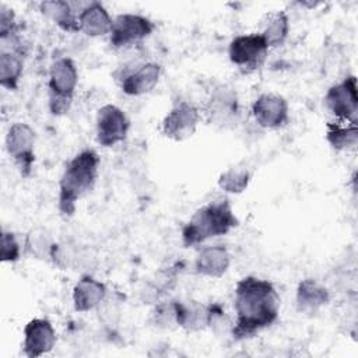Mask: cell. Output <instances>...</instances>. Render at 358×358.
<instances>
[{"instance_id":"cell-29","label":"cell","mask_w":358,"mask_h":358,"mask_svg":"<svg viewBox=\"0 0 358 358\" xmlns=\"http://www.w3.org/2000/svg\"><path fill=\"white\" fill-rule=\"evenodd\" d=\"M50 262L60 270H66L74 262V252L70 249L69 245H62L55 242L52 255H50Z\"/></svg>"},{"instance_id":"cell-2","label":"cell","mask_w":358,"mask_h":358,"mask_svg":"<svg viewBox=\"0 0 358 358\" xmlns=\"http://www.w3.org/2000/svg\"><path fill=\"white\" fill-rule=\"evenodd\" d=\"M101 158L92 148H84L66 162L59 180L57 208L63 217H71L77 201L88 194L98 178Z\"/></svg>"},{"instance_id":"cell-21","label":"cell","mask_w":358,"mask_h":358,"mask_svg":"<svg viewBox=\"0 0 358 358\" xmlns=\"http://www.w3.org/2000/svg\"><path fill=\"white\" fill-rule=\"evenodd\" d=\"M25 49H0V85L8 91L18 88L24 71Z\"/></svg>"},{"instance_id":"cell-23","label":"cell","mask_w":358,"mask_h":358,"mask_svg":"<svg viewBox=\"0 0 358 358\" xmlns=\"http://www.w3.org/2000/svg\"><path fill=\"white\" fill-rule=\"evenodd\" d=\"M270 48L281 46L289 34V18L285 11H275L267 17L262 32H259Z\"/></svg>"},{"instance_id":"cell-17","label":"cell","mask_w":358,"mask_h":358,"mask_svg":"<svg viewBox=\"0 0 358 358\" xmlns=\"http://www.w3.org/2000/svg\"><path fill=\"white\" fill-rule=\"evenodd\" d=\"M113 18L99 1L85 3L78 14V32L90 38L103 36L110 34Z\"/></svg>"},{"instance_id":"cell-18","label":"cell","mask_w":358,"mask_h":358,"mask_svg":"<svg viewBox=\"0 0 358 358\" xmlns=\"http://www.w3.org/2000/svg\"><path fill=\"white\" fill-rule=\"evenodd\" d=\"M229 264L231 255L228 249L224 245H211L199 252L194 260V270L200 275L220 278L228 271Z\"/></svg>"},{"instance_id":"cell-3","label":"cell","mask_w":358,"mask_h":358,"mask_svg":"<svg viewBox=\"0 0 358 358\" xmlns=\"http://www.w3.org/2000/svg\"><path fill=\"white\" fill-rule=\"evenodd\" d=\"M239 225L228 199H218L197 208L182 228L185 248L200 245L211 238L227 235Z\"/></svg>"},{"instance_id":"cell-30","label":"cell","mask_w":358,"mask_h":358,"mask_svg":"<svg viewBox=\"0 0 358 358\" xmlns=\"http://www.w3.org/2000/svg\"><path fill=\"white\" fill-rule=\"evenodd\" d=\"M17 22L15 14L13 8H8L6 4L0 6V38L17 34Z\"/></svg>"},{"instance_id":"cell-11","label":"cell","mask_w":358,"mask_h":358,"mask_svg":"<svg viewBox=\"0 0 358 358\" xmlns=\"http://www.w3.org/2000/svg\"><path fill=\"white\" fill-rule=\"evenodd\" d=\"M161 77V66L155 62H143L129 64L119 71L120 90L130 96H140L148 94L158 84Z\"/></svg>"},{"instance_id":"cell-15","label":"cell","mask_w":358,"mask_h":358,"mask_svg":"<svg viewBox=\"0 0 358 358\" xmlns=\"http://www.w3.org/2000/svg\"><path fill=\"white\" fill-rule=\"evenodd\" d=\"M106 285L90 274H84L73 288V306L76 312H90L99 308L106 299Z\"/></svg>"},{"instance_id":"cell-12","label":"cell","mask_w":358,"mask_h":358,"mask_svg":"<svg viewBox=\"0 0 358 358\" xmlns=\"http://www.w3.org/2000/svg\"><path fill=\"white\" fill-rule=\"evenodd\" d=\"M252 115L263 129H281L289 122L288 101L280 94H260L252 103Z\"/></svg>"},{"instance_id":"cell-7","label":"cell","mask_w":358,"mask_h":358,"mask_svg":"<svg viewBox=\"0 0 358 358\" xmlns=\"http://www.w3.org/2000/svg\"><path fill=\"white\" fill-rule=\"evenodd\" d=\"M327 110L343 123H358V90L357 77L347 76L340 83L331 85L324 98Z\"/></svg>"},{"instance_id":"cell-6","label":"cell","mask_w":358,"mask_h":358,"mask_svg":"<svg viewBox=\"0 0 358 358\" xmlns=\"http://www.w3.org/2000/svg\"><path fill=\"white\" fill-rule=\"evenodd\" d=\"M268 46L260 34H245L235 36L228 46V57L242 74L259 70L267 57Z\"/></svg>"},{"instance_id":"cell-25","label":"cell","mask_w":358,"mask_h":358,"mask_svg":"<svg viewBox=\"0 0 358 358\" xmlns=\"http://www.w3.org/2000/svg\"><path fill=\"white\" fill-rule=\"evenodd\" d=\"M250 178L252 175L248 168L241 165L231 166L218 176V186L225 193L239 194L248 189Z\"/></svg>"},{"instance_id":"cell-24","label":"cell","mask_w":358,"mask_h":358,"mask_svg":"<svg viewBox=\"0 0 358 358\" xmlns=\"http://www.w3.org/2000/svg\"><path fill=\"white\" fill-rule=\"evenodd\" d=\"M53 245L55 241L52 239L50 234L42 227H35L25 235L22 249L32 259L50 260Z\"/></svg>"},{"instance_id":"cell-10","label":"cell","mask_w":358,"mask_h":358,"mask_svg":"<svg viewBox=\"0 0 358 358\" xmlns=\"http://www.w3.org/2000/svg\"><path fill=\"white\" fill-rule=\"evenodd\" d=\"M201 119L200 109L189 101H178L162 119V134L173 141L192 137Z\"/></svg>"},{"instance_id":"cell-1","label":"cell","mask_w":358,"mask_h":358,"mask_svg":"<svg viewBox=\"0 0 358 358\" xmlns=\"http://www.w3.org/2000/svg\"><path fill=\"white\" fill-rule=\"evenodd\" d=\"M280 296L271 281L246 275L234 289L235 323L231 336L236 341L255 337L259 331L271 326L280 313Z\"/></svg>"},{"instance_id":"cell-8","label":"cell","mask_w":358,"mask_h":358,"mask_svg":"<svg viewBox=\"0 0 358 358\" xmlns=\"http://www.w3.org/2000/svg\"><path fill=\"white\" fill-rule=\"evenodd\" d=\"M155 29V24L141 14L123 13L113 18L109 34V43L113 49H123L148 38Z\"/></svg>"},{"instance_id":"cell-26","label":"cell","mask_w":358,"mask_h":358,"mask_svg":"<svg viewBox=\"0 0 358 358\" xmlns=\"http://www.w3.org/2000/svg\"><path fill=\"white\" fill-rule=\"evenodd\" d=\"M151 323L158 329L178 327L176 322V305L175 301L158 302L151 310Z\"/></svg>"},{"instance_id":"cell-4","label":"cell","mask_w":358,"mask_h":358,"mask_svg":"<svg viewBox=\"0 0 358 358\" xmlns=\"http://www.w3.org/2000/svg\"><path fill=\"white\" fill-rule=\"evenodd\" d=\"M77 84L78 71L73 59L59 57L50 64L48 106L53 116H62L70 110Z\"/></svg>"},{"instance_id":"cell-14","label":"cell","mask_w":358,"mask_h":358,"mask_svg":"<svg viewBox=\"0 0 358 358\" xmlns=\"http://www.w3.org/2000/svg\"><path fill=\"white\" fill-rule=\"evenodd\" d=\"M204 112L207 115L208 122L214 124L224 127L228 123H232L238 115L236 92L225 85L217 87L211 92L204 108Z\"/></svg>"},{"instance_id":"cell-13","label":"cell","mask_w":358,"mask_h":358,"mask_svg":"<svg viewBox=\"0 0 358 358\" xmlns=\"http://www.w3.org/2000/svg\"><path fill=\"white\" fill-rule=\"evenodd\" d=\"M56 344V331L53 324L43 317L31 319L24 327L22 351L28 358H38L53 350Z\"/></svg>"},{"instance_id":"cell-19","label":"cell","mask_w":358,"mask_h":358,"mask_svg":"<svg viewBox=\"0 0 358 358\" xmlns=\"http://www.w3.org/2000/svg\"><path fill=\"white\" fill-rule=\"evenodd\" d=\"M175 305H176L178 327L189 333H196L208 327L210 303L204 305L199 301H189V302L175 301Z\"/></svg>"},{"instance_id":"cell-28","label":"cell","mask_w":358,"mask_h":358,"mask_svg":"<svg viewBox=\"0 0 358 358\" xmlns=\"http://www.w3.org/2000/svg\"><path fill=\"white\" fill-rule=\"evenodd\" d=\"M232 326L234 323L229 322V319L227 317L225 312H224V308L214 302V303H210V319H208V327L214 331H225L228 330L231 333L232 330Z\"/></svg>"},{"instance_id":"cell-16","label":"cell","mask_w":358,"mask_h":358,"mask_svg":"<svg viewBox=\"0 0 358 358\" xmlns=\"http://www.w3.org/2000/svg\"><path fill=\"white\" fill-rule=\"evenodd\" d=\"M330 302V291L315 278H303L296 287L295 303L299 313L313 316Z\"/></svg>"},{"instance_id":"cell-22","label":"cell","mask_w":358,"mask_h":358,"mask_svg":"<svg viewBox=\"0 0 358 358\" xmlns=\"http://www.w3.org/2000/svg\"><path fill=\"white\" fill-rule=\"evenodd\" d=\"M324 137L336 151H351L358 144V124L343 122H327Z\"/></svg>"},{"instance_id":"cell-20","label":"cell","mask_w":358,"mask_h":358,"mask_svg":"<svg viewBox=\"0 0 358 358\" xmlns=\"http://www.w3.org/2000/svg\"><path fill=\"white\" fill-rule=\"evenodd\" d=\"M39 11L66 32H78V11L74 4L64 0H46L39 4Z\"/></svg>"},{"instance_id":"cell-5","label":"cell","mask_w":358,"mask_h":358,"mask_svg":"<svg viewBox=\"0 0 358 358\" xmlns=\"http://www.w3.org/2000/svg\"><path fill=\"white\" fill-rule=\"evenodd\" d=\"M35 130L22 122L13 123L6 134V150L22 178H29L35 162Z\"/></svg>"},{"instance_id":"cell-9","label":"cell","mask_w":358,"mask_h":358,"mask_svg":"<svg viewBox=\"0 0 358 358\" xmlns=\"http://www.w3.org/2000/svg\"><path fill=\"white\" fill-rule=\"evenodd\" d=\"M130 120L127 115L116 105L106 103L99 108L95 119L96 143L101 147H113L127 138Z\"/></svg>"},{"instance_id":"cell-27","label":"cell","mask_w":358,"mask_h":358,"mask_svg":"<svg viewBox=\"0 0 358 358\" xmlns=\"http://www.w3.org/2000/svg\"><path fill=\"white\" fill-rule=\"evenodd\" d=\"M21 257V243L11 231H1L0 238V262L1 263H15Z\"/></svg>"}]
</instances>
